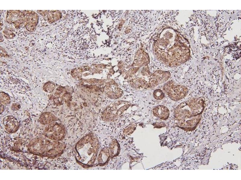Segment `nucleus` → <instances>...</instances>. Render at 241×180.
<instances>
[{"instance_id":"1","label":"nucleus","mask_w":241,"mask_h":180,"mask_svg":"<svg viewBox=\"0 0 241 180\" xmlns=\"http://www.w3.org/2000/svg\"><path fill=\"white\" fill-rule=\"evenodd\" d=\"M96 135L89 133L76 144L73 153L77 162L85 168L92 166L96 160L99 148Z\"/></svg>"},{"instance_id":"2","label":"nucleus","mask_w":241,"mask_h":180,"mask_svg":"<svg viewBox=\"0 0 241 180\" xmlns=\"http://www.w3.org/2000/svg\"><path fill=\"white\" fill-rule=\"evenodd\" d=\"M205 107L203 97L192 98L181 103L176 108L175 116L181 124H195L200 120Z\"/></svg>"},{"instance_id":"3","label":"nucleus","mask_w":241,"mask_h":180,"mask_svg":"<svg viewBox=\"0 0 241 180\" xmlns=\"http://www.w3.org/2000/svg\"><path fill=\"white\" fill-rule=\"evenodd\" d=\"M170 76L168 71L158 70L152 73L149 68L146 67L127 79L130 86L134 89H149L165 82Z\"/></svg>"},{"instance_id":"4","label":"nucleus","mask_w":241,"mask_h":180,"mask_svg":"<svg viewBox=\"0 0 241 180\" xmlns=\"http://www.w3.org/2000/svg\"><path fill=\"white\" fill-rule=\"evenodd\" d=\"M66 145L57 141L39 137L34 139L28 146L30 153L40 156L54 158L61 155Z\"/></svg>"},{"instance_id":"5","label":"nucleus","mask_w":241,"mask_h":180,"mask_svg":"<svg viewBox=\"0 0 241 180\" xmlns=\"http://www.w3.org/2000/svg\"><path fill=\"white\" fill-rule=\"evenodd\" d=\"M163 89L169 97L175 101L183 99L186 95L188 92V89L185 86L176 85L172 81L165 83Z\"/></svg>"},{"instance_id":"6","label":"nucleus","mask_w":241,"mask_h":180,"mask_svg":"<svg viewBox=\"0 0 241 180\" xmlns=\"http://www.w3.org/2000/svg\"><path fill=\"white\" fill-rule=\"evenodd\" d=\"M65 129L61 124L52 123L49 124L44 131V134L49 139L56 141H60L64 138Z\"/></svg>"},{"instance_id":"7","label":"nucleus","mask_w":241,"mask_h":180,"mask_svg":"<svg viewBox=\"0 0 241 180\" xmlns=\"http://www.w3.org/2000/svg\"><path fill=\"white\" fill-rule=\"evenodd\" d=\"M23 24L27 31L31 32L35 29L38 24L39 16L35 12L30 10H24Z\"/></svg>"},{"instance_id":"8","label":"nucleus","mask_w":241,"mask_h":180,"mask_svg":"<svg viewBox=\"0 0 241 180\" xmlns=\"http://www.w3.org/2000/svg\"><path fill=\"white\" fill-rule=\"evenodd\" d=\"M24 14L23 11L20 10H8L6 20L9 24H13L16 28H19L23 23Z\"/></svg>"},{"instance_id":"9","label":"nucleus","mask_w":241,"mask_h":180,"mask_svg":"<svg viewBox=\"0 0 241 180\" xmlns=\"http://www.w3.org/2000/svg\"><path fill=\"white\" fill-rule=\"evenodd\" d=\"M3 122L5 129L10 133L15 132L19 127V123L17 119L12 116H8L5 117Z\"/></svg>"},{"instance_id":"10","label":"nucleus","mask_w":241,"mask_h":180,"mask_svg":"<svg viewBox=\"0 0 241 180\" xmlns=\"http://www.w3.org/2000/svg\"><path fill=\"white\" fill-rule=\"evenodd\" d=\"M153 115L163 120L167 118L169 115V111L165 106L159 105L154 107L152 110Z\"/></svg>"},{"instance_id":"11","label":"nucleus","mask_w":241,"mask_h":180,"mask_svg":"<svg viewBox=\"0 0 241 180\" xmlns=\"http://www.w3.org/2000/svg\"><path fill=\"white\" fill-rule=\"evenodd\" d=\"M110 158L108 148H103L100 151L98 156V165L102 166L105 165L108 162Z\"/></svg>"},{"instance_id":"12","label":"nucleus","mask_w":241,"mask_h":180,"mask_svg":"<svg viewBox=\"0 0 241 180\" xmlns=\"http://www.w3.org/2000/svg\"><path fill=\"white\" fill-rule=\"evenodd\" d=\"M108 148L111 158L117 156L120 151L119 145L117 141L115 139L113 140L111 142Z\"/></svg>"},{"instance_id":"13","label":"nucleus","mask_w":241,"mask_h":180,"mask_svg":"<svg viewBox=\"0 0 241 180\" xmlns=\"http://www.w3.org/2000/svg\"><path fill=\"white\" fill-rule=\"evenodd\" d=\"M39 120L41 123L45 124L56 120L57 118L52 113L49 112H45L40 115Z\"/></svg>"},{"instance_id":"14","label":"nucleus","mask_w":241,"mask_h":180,"mask_svg":"<svg viewBox=\"0 0 241 180\" xmlns=\"http://www.w3.org/2000/svg\"><path fill=\"white\" fill-rule=\"evenodd\" d=\"M61 15L58 10L49 11L47 16L48 22L49 23H52L61 19Z\"/></svg>"},{"instance_id":"15","label":"nucleus","mask_w":241,"mask_h":180,"mask_svg":"<svg viewBox=\"0 0 241 180\" xmlns=\"http://www.w3.org/2000/svg\"><path fill=\"white\" fill-rule=\"evenodd\" d=\"M10 99L9 96L4 92L0 93V103L3 105L8 104L10 102Z\"/></svg>"},{"instance_id":"16","label":"nucleus","mask_w":241,"mask_h":180,"mask_svg":"<svg viewBox=\"0 0 241 180\" xmlns=\"http://www.w3.org/2000/svg\"><path fill=\"white\" fill-rule=\"evenodd\" d=\"M164 93L160 89H156L153 93V97L157 100H162L164 97Z\"/></svg>"},{"instance_id":"17","label":"nucleus","mask_w":241,"mask_h":180,"mask_svg":"<svg viewBox=\"0 0 241 180\" xmlns=\"http://www.w3.org/2000/svg\"><path fill=\"white\" fill-rule=\"evenodd\" d=\"M14 29L11 28H7L3 31L4 35L7 39L13 38L15 36L13 31Z\"/></svg>"},{"instance_id":"18","label":"nucleus","mask_w":241,"mask_h":180,"mask_svg":"<svg viewBox=\"0 0 241 180\" xmlns=\"http://www.w3.org/2000/svg\"><path fill=\"white\" fill-rule=\"evenodd\" d=\"M55 86V85L54 83L47 82L44 84L43 86V89L47 92H51L54 90Z\"/></svg>"},{"instance_id":"19","label":"nucleus","mask_w":241,"mask_h":180,"mask_svg":"<svg viewBox=\"0 0 241 180\" xmlns=\"http://www.w3.org/2000/svg\"><path fill=\"white\" fill-rule=\"evenodd\" d=\"M49 10H37V12L40 15H42V16H45L48 15L49 12Z\"/></svg>"},{"instance_id":"20","label":"nucleus","mask_w":241,"mask_h":180,"mask_svg":"<svg viewBox=\"0 0 241 180\" xmlns=\"http://www.w3.org/2000/svg\"><path fill=\"white\" fill-rule=\"evenodd\" d=\"M20 106L17 104H14L12 105L11 108V109L13 110H17L20 109Z\"/></svg>"},{"instance_id":"21","label":"nucleus","mask_w":241,"mask_h":180,"mask_svg":"<svg viewBox=\"0 0 241 180\" xmlns=\"http://www.w3.org/2000/svg\"><path fill=\"white\" fill-rule=\"evenodd\" d=\"M1 55L2 54V56L5 57L8 56V54L5 49L1 47Z\"/></svg>"},{"instance_id":"22","label":"nucleus","mask_w":241,"mask_h":180,"mask_svg":"<svg viewBox=\"0 0 241 180\" xmlns=\"http://www.w3.org/2000/svg\"><path fill=\"white\" fill-rule=\"evenodd\" d=\"M4 106L3 105L1 104L0 105V112L1 113L4 110Z\"/></svg>"}]
</instances>
